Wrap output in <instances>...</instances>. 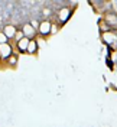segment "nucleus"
Here are the masks:
<instances>
[{"instance_id": "8", "label": "nucleus", "mask_w": 117, "mask_h": 127, "mask_svg": "<svg viewBox=\"0 0 117 127\" xmlns=\"http://www.w3.org/2000/svg\"><path fill=\"white\" fill-rule=\"evenodd\" d=\"M29 38H26V36H23L22 39H19L17 42H16V45H17V49H19V52H26V49H28V45H29Z\"/></svg>"}, {"instance_id": "5", "label": "nucleus", "mask_w": 117, "mask_h": 127, "mask_svg": "<svg viewBox=\"0 0 117 127\" xmlns=\"http://www.w3.org/2000/svg\"><path fill=\"white\" fill-rule=\"evenodd\" d=\"M12 45L9 43V42H4V43H0V58H3V59H6L7 56L12 55Z\"/></svg>"}, {"instance_id": "16", "label": "nucleus", "mask_w": 117, "mask_h": 127, "mask_svg": "<svg viewBox=\"0 0 117 127\" xmlns=\"http://www.w3.org/2000/svg\"><path fill=\"white\" fill-rule=\"evenodd\" d=\"M56 31H58V29H56V26L52 23V28H51V33H56Z\"/></svg>"}, {"instance_id": "9", "label": "nucleus", "mask_w": 117, "mask_h": 127, "mask_svg": "<svg viewBox=\"0 0 117 127\" xmlns=\"http://www.w3.org/2000/svg\"><path fill=\"white\" fill-rule=\"evenodd\" d=\"M16 26L15 25H6L4 26V29H3V32H4V35L7 36V39H13L16 35Z\"/></svg>"}, {"instance_id": "12", "label": "nucleus", "mask_w": 117, "mask_h": 127, "mask_svg": "<svg viewBox=\"0 0 117 127\" xmlns=\"http://www.w3.org/2000/svg\"><path fill=\"white\" fill-rule=\"evenodd\" d=\"M23 36H25V35H23V32H22V31H16V35H15V38H13V39L17 42L19 39H22Z\"/></svg>"}, {"instance_id": "7", "label": "nucleus", "mask_w": 117, "mask_h": 127, "mask_svg": "<svg viewBox=\"0 0 117 127\" xmlns=\"http://www.w3.org/2000/svg\"><path fill=\"white\" fill-rule=\"evenodd\" d=\"M38 49H39V43H38V40L33 38V39L29 40V45H28V49H26V54H29V55H35V54L38 52Z\"/></svg>"}, {"instance_id": "14", "label": "nucleus", "mask_w": 117, "mask_h": 127, "mask_svg": "<svg viewBox=\"0 0 117 127\" xmlns=\"http://www.w3.org/2000/svg\"><path fill=\"white\" fill-rule=\"evenodd\" d=\"M31 25L33 26V28H35V29H36V31H38V28H39V22H38V20H32Z\"/></svg>"}, {"instance_id": "10", "label": "nucleus", "mask_w": 117, "mask_h": 127, "mask_svg": "<svg viewBox=\"0 0 117 127\" xmlns=\"http://www.w3.org/2000/svg\"><path fill=\"white\" fill-rule=\"evenodd\" d=\"M107 31H113V29L104 20H100V32H107Z\"/></svg>"}, {"instance_id": "3", "label": "nucleus", "mask_w": 117, "mask_h": 127, "mask_svg": "<svg viewBox=\"0 0 117 127\" xmlns=\"http://www.w3.org/2000/svg\"><path fill=\"white\" fill-rule=\"evenodd\" d=\"M51 28H52V23L49 22V20H42V22H39V28H38V32L42 35V36H48V35H51Z\"/></svg>"}, {"instance_id": "13", "label": "nucleus", "mask_w": 117, "mask_h": 127, "mask_svg": "<svg viewBox=\"0 0 117 127\" xmlns=\"http://www.w3.org/2000/svg\"><path fill=\"white\" fill-rule=\"evenodd\" d=\"M7 36L4 35V32H0V43H4V42H7Z\"/></svg>"}, {"instance_id": "11", "label": "nucleus", "mask_w": 117, "mask_h": 127, "mask_svg": "<svg viewBox=\"0 0 117 127\" xmlns=\"http://www.w3.org/2000/svg\"><path fill=\"white\" fill-rule=\"evenodd\" d=\"M6 59H7L9 65H12V66H15L16 64H17V56H16V55H13V54H12L10 56H7Z\"/></svg>"}, {"instance_id": "1", "label": "nucleus", "mask_w": 117, "mask_h": 127, "mask_svg": "<svg viewBox=\"0 0 117 127\" xmlns=\"http://www.w3.org/2000/svg\"><path fill=\"white\" fill-rule=\"evenodd\" d=\"M101 39L106 45H113L117 42V35L113 31H107V32H101Z\"/></svg>"}, {"instance_id": "2", "label": "nucleus", "mask_w": 117, "mask_h": 127, "mask_svg": "<svg viewBox=\"0 0 117 127\" xmlns=\"http://www.w3.org/2000/svg\"><path fill=\"white\" fill-rule=\"evenodd\" d=\"M103 20L109 25L111 29H117V15L114 12H107V13H104Z\"/></svg>"}, {"instance_id": "15", "label": "nucleus", "mask_w": 117, "mask_h": 127, "mask_svg": "<svg viewBox=\"0 0 117 127\" xmlns=\"http://www.w3.org/2000/svg\"><path fill=\"white\" fill-rule=\"evenodd\" d=\"M43 15L49 16V15H51V9H43Z\"/></svg>"}, {"instance_id": "6", "label": "nucleus", "mask_w": 117, "mask_h": 127, "mask_svg": "<svg viewBox=\"0 0 117 127\" xmlns=\"http://www.w3.org/2000/svg\"><path fill=\"white\" fill-rule=\"evenodd\" d=\"M22 32H23V35L26 36V38H29V39H33L35 36H36V29L32 26L31 23H25L23 28H22Z\"/></svg>"}, {"instance_id": "4", "label": "nucleus", "mask_w": 117, "mask_h": 127, "mask_svg": "<svg viewBox=\"0 0 117 127\" xmlns=\"http://www.w3.org/2000/svg\"><path fill=\"white\" fill-rule=\"evenodd\" d=\"M71 13H72V10H71L70 7H62L58 12V19H59V22H61V23H67L71 17Z\"/></svg>"}]
</instances>
